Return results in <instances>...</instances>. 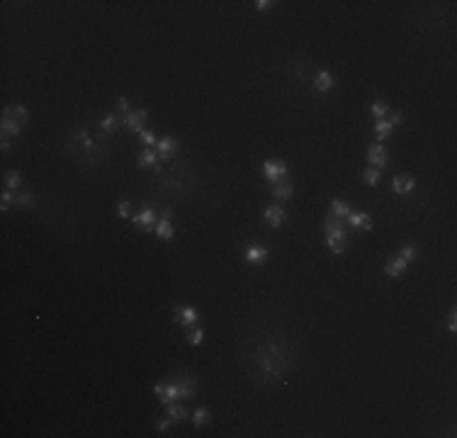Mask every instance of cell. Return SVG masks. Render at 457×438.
<instances>
[{"instance_id":"40","label":"cell","mask_w":457,"mask_h":438,"mask_svg":"<svg viewBox=\"0 0 457 438\" xmlns=\"http://www.w3.org/2000/svg\"><path fill=\"white\" fill-rule=\"evenodd\" d=\"M0 149H3V153L10 151V139H8V136H3V144H0Z\"/></svg>"},{"instance_id":"35","label":"cell","mask_w":457,"mask_h":438,"mask_svg":"<svg viewBox=\"0 0 457 438\" xmlns=\"http://www.w3.org/2000/svg\"><path fill=\"white\" fill-rule=\"evenodd\" d=\"M173 214H175L173 205H166V207L158 209V219H166V222H170V219H173Z\"/></svg>"},{"instance_id":"20","label":"cell","mask_w":457,"mask_h":438,"mask_svg":"<svg viewBox=\"0 0 457 438\" xmlns=\"http://www.w3.org/2000/svg\"><path fill=\"white\" fill-rule=\"evenodd\" d=\"M156 236H158V239H163V241H170L173 236H175V229H173V224H170V222H166V219H158Z\"/></svg>"},{"instance_id":"27","label":"cell","mask_w":457,"mask_h":438,"mask_svg":"<svg viewBox=\"0 0 457 438\" xmlns=\"http://www.w3.org/2000/svg\"><path fill=\"white\" fill-rule=\"evenodd\" d=\"M202 339H204V331H202L200 326H195L192 331H190V326H188V334H185V343H188V346H200Z\"/></svg>"},{"instance_id":"13","label":"cell","mask_w":457,"mask_h":438,"mask_svg":"<svg viewBox=\"0 0 457 438\" xmlns=\"http://www.w3.org/2000/svg\"><path fill=\"white\" fill-rule=\"evenodd\" d=\"M312 83H314V88H316L319 93H328V90L336 86V78H333L331 71H319V73L314 76Z\"/></svg>"},{"instance_id":"18","label":"cell","mask_w":457,"mask_h":438,"mask_svg":"<svg viewBox=\"0 0 457 438\" xmlns=\"http://www.w3.org/2000/svg\"><path fill=\"white\" fill-rule=\"evenodd\" d=\"M246 261L248 263H253V265H258V263H263V261H268V249H263V246H248L246 249Z\"/></svg>"},{"instance_id":"5","label":"cell","mask_w":457,"mask_h":438,"mask_svg":"<svg viewBox=\"0 0 457 438\" xmlns=\"http://www.w3.org/2000/svg\"><path fill=\"white\" fill-rule=\"evenodd\" d=\"M368 161L372 163V168H387L389 166V151L384 149V144H370L368 146Z\"/></svg>"},{"instance_id":"28","label":"cell","mask_w":457,"mask_h":438,"mask_svg":"<svg viewBox=\"0 0 457 438\" xmlns=\"http://www.w3.org/2000/svg\"><path fill=\"white\" fill-rule=\"evenodd\" d=\"M20 185H22V173H20V171H8V173H5V187L17 190Z\"/></svg>"},{"instance_id":"37","label":"cell","mask_w":457,"mask_h":438,"mask_svg":"<svg viewBox=\"0 0 457 438\" xmlns=\"http://www.w3.org/2000/svg\"><path fill=\"white\" fill-rule=\"evenodd\" d=\"M256 8L260 12H265V10H272V8H275V3H272V0H258Z\"/></svg>"},{"instance_id":"22","label":"cell","mask_w":457,"mask_h":438,"mask_svg":"<svg viewBox=\"0 0 457 438\" xmlns=\"http://www.w3.org/2000/svg\"><path fill=\"white\" fill-rule=\"evenodd\" d=\"M209 419H212L209 409H207V406H200V409H195V412H192V426H195V428H202L204 424H207V421H209Z\"/></svg>"},{"instance_id":"25","label":"cell","mask_w":457,"mask_h":438,"mask_svg":"<svg viewBox=\"0 0 457 438\" xmlns=\"http://www.w3.org/2000/svg\"><path fill=\"white\" fill-rule=\"evenodd\" d=\"M156 163H158L156 149H146V151L139 156V166H141V168H151V166H156Z\"/></svg>"},{"instance_id":"32","label":"cell","mask_w":457,"mask_h":438,"mask_svg":"<svg viewBox=\"0 0 457 438\" xmlns=\"http://www.w3.org/2000/svg\"><path fill=\"white\" fill-rule=\"evenodd\" d=\"M10 205H15V195H12L10 190H3V195H0V209H3V212H8Z\"/></svg>"},{"instance_id":"3","label":"cell","mask_w":457,"mask_h":438,"mask_svg":"<svg viewBox=\"0 0 457 438\" xmlns=\"http://www.w3.org/2000/svg\"><path fill=\"white\" fill-rule=\"evenodd\" d=\"M173 321L175 324H182V326H192V324H197V319H200V314H197V309L195 307H190V305H175L173 307Z\"/></svg>"},{"instance_id":"6","label":"cell","mask_w":457,"mask_h":438,"mask_svg":"<svg viewBox=\"0 0 457 438\" xmlns=\"http://www.w3.org/2000/svg\"><path fill=\"white\" fill-rule=\"evenodd\" d=\"M263 217H265V222H268V227L280 229V227L285 224V219H287V212H285L282 205H268L265 212H263Z\"/></svg>"},{"instance_id":"9","label":"cell","mask_w":457,"mask_h":438,"mask_svg":"<svg viewBox=\"0 0 457 438\" xmlns=\"http://www.w3.org/2000/svg\"><path fill=\"white\" fill-rule=\"evenodd\" d=\"M346 222L353 227V229H365V231H370L372 227H375V219L370 217L368 212H350L346 217Z\"/></svg>"},{"instance_id":"1","label":"cell","mask_w":457,"mask_h":438,"mask_svg":"<svg viewBox=\"0 0 457 438\" xmlns=\"http://www.w3.org/2000/svg\"><path fill=\"white\" fill-rule=\"evenodd\" d=\"M197 394V377L192 372H185V375H178L173 380H166V387H163V394L158 397V402L166 406L170 402H178V399H192Z\"/></svg>"},{"instance_id":"7","label":"cell","mask_w":457,"mask_h":438,"mask_svg":"<svg viewBox=\"0 0 457 438\" xmlns=\"http://www.w3.org/2000/svg\"><path fill=\"white\" fill-rule=\"evenodd\" d=\"M156 153H158V158H161V161H170V158H175V153H178V139H173V136L158 139Z\"/></svg>"},{"instance_id":"4","label":"cell","mask_w":457,"mask_h":438,"mask_svg":"<svg viewBox=\"0 0 457 438\" xmlns=\"http://www.w3.org/2000/svg\"><path fill=\"white\" fill-rule=\"evenodd\" d=\"M148 117V112L146 110H129L127 115H122V127L129 131H144V122Z\"/></svg>"},{"instance_id":"36","label":"cell","mask_w":457,"mask_h":438,"mask_svg":"<svg viewBox=\"0 0 457 438\" xmlns=\"http://www.w3.org/2000/svg\"><path fill=\"white\" fill-rule=\"evenodd\" d=\"M170 426H173V419H170V416H166V419H161V421L156 424V431H158V433H163V431H168Z\"/></svg>"},{"instance_id":"29","label":"cell","mask_w":457,"mask_h":438,"mask_svg":"<svg viewBox=\"0 0 457 438\" xmlns=\"http://www.w3.org/2000/svg\"><path fill=\"white\" fill-rule=\"evenodd\" d=\"M15 207H34V193H17Z\"/></svg>"},{"instance_id":"34","label":"cell","mask_w":457,"mask_h":438,"mask_svg":"<svg viewBox=\"0 0 457 438\" xmlns=\"http://www.w3.org/2000/svg\"><path fill=\"white\" fill-rule=\"evenodd\" d=\"M387 120H389V124L391 127H397V124H404V122H406V117H404V112L402 110H394V112H391L389 117H387Z\"/></svg>"},{"instance_id":"31","label":"cell","mask_w":457,"mask_h":438,"mask_svg":"<svg viewBox=\"0 0 457 438\" xmlns=\"http://www.w3.org/2000/svg\"><path fill=\"white\" fill-rule=\"evenodd\" d=\"M399 258H404L406 263H413V261H416V246H413V243H406V246H402V251H399Z\"/></svg>"},{"instance_id":"23","label":"cell","mask_w":457,"mask_h":438,"mask_svg":"<svg viewBox=\"0 0 457 438\" xmlns=\"http://www.w3.org/2000/svg\"><path fill=\"white\" fill-rule=\"evenodd\" d=\"M391 129H394V127L389 124V120H387V117H384V120H377V122H375V131H377V139H379V142L389 139Z\"/></svg>"},{"instance_id":"19","label":"cell","mask_w":457,"mask_h":438,"mask_svg":"<svg viewBox=\"0 0 457 438\" xmlns=\"http://www.w3.org/2000/svg\"><path fill=\"white\" fill-rule=\"evenodd\" d=\"M122 127V117H117V115H105L100 120V129L105 134H110V131H117Z\"/></svg>"},{"instance_id":"8","label":"cell","mask_w":457,"mask_h":438,"mask_svg":"<svg viewBox=\"0 0 457 438\" xmlns=\"http://www.w3.org/2000/svg\"><path fill=\"white\" fill-rule=\"evenodd\" d=\"M263 173L268 178V183L272 185V183H278L280 178L287 175V166L280 163V161H265V163H263Z\"/></svg>"},{"instance_id":"26","label":"cell","mask_w":457,"mask_h":438,"mask_svg":"<svg viewBox=\"0 0 457 438\" xmlns=\"http://www.w3.org/2000/svg\"><path fill=\"white\" fill-rule=\"evenodd\" d=\"M379 178H382V171H379V168H365V171H362V180H365V185H370V187L377 185Z\"/></svg>"},{"instance_id":"15","label":"cell","mask_w":457,"mask_h":438,"mask_svg":"<svg viewBox=\"0 0 457 438\" xmlns=\"http://www.w3.org/2000/svg\"><path fill=\"white\" fill-rule=\"evenodd\" d=\"M166 416L173 419V424H182V421L190 419V412L178 402H170V404H166Z\"/></svg>"},{"instance_id":"17","label":"cell","mask_w":457,"mask_h":438,"mask_svg":"<svg viewBox=\"0 0 457 438\" xmlns=\"http://www.w3.org/2000/svg\"><path fill=\"white\" fill-rule=\"evenodd\" d=\"M0 129H3V136H8V139H17L20 134H22V124L20 122L10 120V117H3L0 120Z\"/></svg>"},{"instance_id":"38","label":"cell","mask_w":457,"mask_h":438,"mask_svg":"<svg viewBox=\"0 0 457 438\" xmlns=\"http://www.w3.org/2000/svg\"><path fill=\"white\" fill-rule=\"evenodd\" d=\"M117 110H119V112H124V115H127V112H129V100L127 98H117Z\"/></svg>"},{"instance_id":"33","label":"cell","mask_w":457,"mask_h":438,"mask_svg":"<svg viewBox=\"0 0 457 438\" xmlns=\"http://www.w3.org/2000/svg\"><path fill=\"white\" fill-rule=\"evenodd\" d=\"M117 214H119V217H132V202H129V200H122V202H119V205H117Z\"/></svg>"},{"instance_id":"24","label":"cell","mask_w":457,"mask_h":438,"mask_svg":"<svg viewBox=\"0 0 457 438\" xmlns=\"http://www.w3.org/2000/svg\"><path fill=\"white\" fill-rule=\"evenodd\" d=\"M370 112H372L377 120H384V117L389 115V102H384V100H375V102L370 105Z\"/></svg>"},{"instance_id":"12","label":"cell","mask_w":457,"mask_h":438,"mask_svg":"<svg viewBox=\"0 0 457 438\" xmlns=\"http://www.w3.org/2000/svg\"><path fill=\"white\" fill-rule=\"evenodd\" d=\"M413 187H416V180H413V175H409V173L397 175V178L391 180V190H394L397 195H409Z\"/></svg>"},{"instance_id":"14","label":"cell","mask_w":457,"mask_h":438,"mask_svg":"<svg viewBox=\"0 0 457 438\" xmlns=\"http://www.w3.org/2000/svg\"><path fill=\"white\" fill-rule=\"evenodd\" d=\"M3 117H10V120L20 122V124L24 127V124L29 122V110L22 107V105H10V107L3 110Z\"/></svg>"},{"instance_id":"11","label":"cell","mask_w":457,"mask_h":438,"mask_svg":"<svg viewBox=\"0 0 457 438\" xmlns=\"http://www.w3.org/2000/svg\"><path fill=\"white\" fill-rule=\"evenodd\" d=\"M270 195L275 197V200H290V197L294 195V185H292V180L280 178L278 183H272V185H270Z\"/></svg>"},{"instance_id":"16","label":"cell","mask_w":457,"mask_h":438,"mask_svg":"<svg viewBox=\"0 0 457 438\" xmlns=\"http://www.w3.org/2000/svg\"><path fill=\"white\" fill-rule=\"evenodd\" d=\"M406 268H409V263L404 261V258H399V256H394V258H389V261L384 263V273L389 275V278H399L402 273H406Z\"/></svg>"},{"instance_id":"10","label":"cell","mask_w":457,"mask_h":438,"mask_svg":"<svg viewBox=\"0 0 457 438\" xmlns=\"http://www.w3.org/2000/svg\"><path fill=\"white\" fill-rule=\"evenodd\" d=\"M326 243L333 253H346L348 251V234L343 231H333V234H326Z\"/></svg>"},{"instance_id":"2","label":"cell","mask_w":457,"mask_h":438,"mask_svg":"<svg viewBox=\"0 0 457 438\" xmlns=\"http://www.w3.org/2000/svg\"><path fill=\"white\" fill-rule=\"evenodd\" d=\"M132 224H134L139 231H144V234H151V231H156V224H158V209L154 207H144L136 217H132Z\"/></svg>"},{"instance_id":"21","label":"cell","mask_w":457,"mask_h":438,"mask_svg":"<svg viewBox=\"0 0 457 438\" xmlns=\"http://www.w3.org/2000/svg\"><path fill=\"white\" fill-rule=\"evenodd\" d=\"M328 212H331L333 217H338V219H346L348 214L353 212V209L348 207L343 200H338V197H336V200H331V207H328Z\"/></svg>"},{"instance_id":"30","label":"cell","mask_w":457,"mask_h":438,"mask_svg":"<svg viewBox=\"0 0 457 438\" xmlns=\"http://www.w3.org/2000/svg\"><path fill=\"white\" fill-rule=\"evenodd\" d=\"M139 136H141V144H146V149H156L158 139H156V134H154V131L144 129V131H139Z\"/></svg>"},{"instance_id":"39","label":"cell","mask_w":457,"mask_h":438,"mask_svg":"<svg viewBox=\"0 0 457 438\" xmlns=\"http://www.w3.org/2000/svg\"><path fill=\"white\" fill-rule=\"evenodd\" d=\"M447 328H450V334H455V331H457V319H455V309H450V321H447Z\"/></svg>"}]
</instances>
